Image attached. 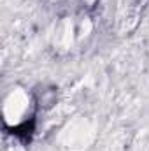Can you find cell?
<instances>
[{
  "mask_svg": "<svg viewBox=\"0 0 149 151\" xmlns=\"http://www.w3.org/2000/svg\"><path fill=\"white\" fill-rule=\"evenodd\" d=\"M9 130H11V134L16 135L19 141L28 142V141L32 139V135H34V130H35V119H27V121H23V123H19V125L12 127V128H9Z\"/></svg>",
  "mask_w": 149,
  "mask_h": 151,
  "instance_id": "obj_1",
  "label": "cell"
}]
</instances>
